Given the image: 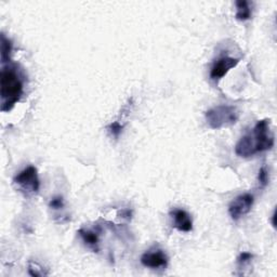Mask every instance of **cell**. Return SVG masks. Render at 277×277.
Here are the masks:
<instances>
[{
    "label": "cell",
    "instance_id": "6da1fadb",
    "mask_svg": "<svg viewBox=\"0 0 277 277\" xmlns=\"http://www.w3.org/2000/svg\"><path fill=\"white\" fill-rule=\"evenodd\" d=\"M24 92L23 80L14 66L4 65L0 78V95H2V112L11 111L21 100Z\"/></svg>",
    "mask_w": 277,
    "mask_h": 277
},
{
    "label": "cell",
    "instance_id": "7a4b0ae2",
    "mask_svg": "<svg viewBox=\"0 0 277 277\" xmlns=\"http://www.w3.org/2000/svg\"><path fill=\"white\" fill-rule=\"evenodd\" d=\"M206 121L211 129L231 127L238 121L240 113L232 105H218L206 112Z\"/></svg>",
    "mask_w": 277,
    "mask_h": 277
},
{
    "label": "cell",
    "instance_id": "3957f363",
    "mask_svg": "<svg viewBox=\"0 0 277 277\" xmlns=\"http://www.w3.org/2000/svg\"><path fill=\"white\" fill-rule=\"evenodd\" d=\"M255 154L273 148L275 139L271 130L270 119H261L255 123L251 133H248Z\"/></svg>",
    "mask_w": 277,
    "mask_h": 277
},
{
    "label": "cell",
    "instance_id": "277c9868",
    "mask_svg": "<svg viewBox=\"0 0 277 277\" xmlns=\"http://www.w3.org/2000/svg\"><path fill=\"white\" fill-rule=\"evenodd\" d=\"M14 184L26 196H34L40 189V180L38 176L37 168L28 166L17 174L13 179Z\"/></svg>",
    "mask_w": 277,
    "mask_h": 277
},
{
    "label": "cell",
    "instance_id": "5b68a950",
    "mask_svg": "<svg viewBox=\"0 0 277 277\" xmlns=\"http://www.w3.org/2000/svg\"><path fill=\"white\" fill-rule=\"evenodd\" d=\"M253 203L254 197L249 193H245L237 196L234 200H232L230 206H228V215H230L234 221H238V220L251 211Z\"/></svg>",
    "mask_w": 277,
    "mask_h": 277
},
{
    "label": "cell",
    "instance_id": "8992f818",
    "mask_svg": "<svg viewBox=\"0 0 277 277\" xmlns=\"http://www.w3.org/2000/svg\"><path fill=\"white\" fill-rule=\"evenodd\" d=\"M168 255L160 248H153L141 257L142 265L152 270H165L168 266Z\"/></svg>",
    "mask_w": 277,
    "mask_h": 277
},
{
    "label": "cell",
    "instance_id": "52a82bcc",
    "mask_svg": "<svg viewBox=\"0 0 277 277\" xmlns=\"http://www.w3.org/2000/svg\"><path fill=\"white\" fill-rule=\"evenodd\" d=\"M238 63H240V59L232 58V56H222L214 63L210 70V78L215 81L222 79L228 72L237 66Z\"/></svg>",
    "mask_w": 277,
    "mask_h": 277
},
{
    "label": "cell",
    "instance_id": "ba28073f",
    "mask_svg": "<svg viewBox=\"0 0 277 277\" xmlns=\"http://www.w3.org/2000/svg\"><path fill=\"white\" fill-rule=\"evenodd\" d=\"M170 217L173 219V225L180 232L188 233L193 230V221L189 214L183 209L175 208L170 211Z\"/></svg>",
    "mask_w": 277,
    "mask_h": 277
},
{
    "label": "cell",
    "instance_id": "9c48e42d",
    "mask_svg": "<svg viewBox=\"0 0 277 277\" xmlns=\"http://www.w3.org/2000/svg\"><path fill=\"white\" fill-rule=\"evenodd\" d=\"M78 234L81 237L82 242L87 245L90 249H92L95 252L99 251L100 237L98 232H94L93 230H87V228H80L78 231Z\"/></svg>",
    "mask_w": 277,
    "mask_h": 277
},
{
    "label": "cell",
    "instance_id": "30bf717a",
    "mask_svg": "<svg viewBox=\"0 0 277 277\" xmlns=\"http://www.w3.org/2000/svg\"><path fill=\"white\" fill-rule=\"evenodd\" d=\"M235 5L237 8L236 15H235L236 20L242 21V22L250 20L252 12H251L249 3H248L247 0H237Z\"/></svg>",
    "mask_w": 277,
    "mask_h": 277
},
{
    "label": "cell",
    "instance_id": "8fae6325",
    "mask_svg": "<svg viewBox=\"0 0 277 277\" xmlns=\"http://www.w3.org/2000/svg\"><path fill=\"white\" fill-rule=\"evenodd\" d=\"M12 51L11 40L8 39L5 34H2V63L5 65L10 60V53Z\"/></svg>",
    "mask_w": 277,
    "mask_h": 277
},
{
    "label": "cell",
    "instance_id": "7c38bea8",
    "mask_svg": "<svg viewBox=\"0 0 277 277\" xmlns=\"http://www.w3.org/2000/svg\"><path fill=\"white\" fill-rule=\"evenodd\" d=\"M28 274L34 277H39L48 275V272H45V269L39 263L28 261Z\"/></svg>",
    "mask_w": 277,
    "mask_h": 277
},
{
    "label": "cell",
    "instance_id": "4fadbf2b",
    "mask_svg": "<svg viewBox=\"0 0 277 277\" xmlns=\"http://www.w3.org/2000/svg\"><path fill=\"white\" fill-rule=\"evenodd\" d=\"M258 181H259V185L261 188L266 187L267 184H269L270 175H269V170H267L265 166L259 169V173H258Z\"/></svg>",
    "mask_w": 277,
    "mask_h": 277
},
{
    "label": "cell",
    "instance_id": "5bb4252c",
    "mask_svg": "<svg viewBox=\"0 0 277 277\" xmlns=\"http://www.w3.org/2000/svg\"><path fill=\"white\" fill-rule=\"evenodd\" d=\"M108 130H109L110 135L112 137L118 139L119 136L121 135L122 130H123V126L121 125V123L119 121H114V122L110 123V125L108 126Z\"/></svg>",
    "mask_w": 277,
    "mask_h": 277
},
{
    "label": "cell",
    "instance_id": "9a60e30c",
    "mask_svg": "<svg viewBox=\"0 0 277 277\" xmlns=\"http://www.w3.org/2000/svg\"><path fill=\"white\" fill-rule=\"evenodd\" d=\"M253 259V254L250 252H242L237 258V264L240 267H244L247 264H249Z\"/></svg>",
    "mask_w": 277,
    "mask_h": 277
},
{
    "label": "cell",
    "instance_id": "2e32d148",
    "mask_svg": "<svg viewBox=\"0 0 277 277\" xmlns=\"http://www.w3.org/2000/svg\"><path fill=\"white\" fill-rule=\"evenodd\" d=\"M64 206H65V203L62 196H54L53 198H51L49 203V207L53 210H61L64 208Z\"/></svg>",
    "mask_w": 277,
    "mask_h": 277
},
{
    "label": "cell",
    "instance_id": "e0dca14e",
    "mask_svg": "<svg viewBox=\"0 0 277 277\" xmlns=\"http://www.w3.org/2000/svg\"><path fill=\"white\" fill-rule=\"evenodd\" d=\"M275 218H276V211H275V210H274V212H273V216H272V224H273V226L275 227L276 225V223H275Z\"/></svg>",
    "mask_w": 277,
    "mask_h": 277
}]
</instances>
